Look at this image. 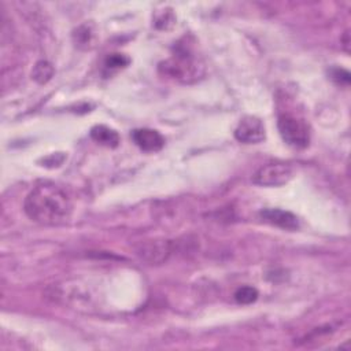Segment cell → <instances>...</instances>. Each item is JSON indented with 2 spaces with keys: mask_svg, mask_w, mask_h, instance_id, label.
Here are the masks:
<instances>
[{
  "mask_svg": "<svg viewBox=\"0 0 351 351\" xmlns=\"http://www.w3.org/2000/svg\"><path fill=\"white\" fill-rule=\"evenodd\" d=\"M67 193L51 182L36 185L25 199V214L41 225H62L71 215Z\"/></svg>",
  "mask_w": 351,
  "mask_h": 351,
  "instance_id": "obj_1",
  "label": "cell"
},
{
  "mask_svg": "<svg viewBox=\"0 0 351 351\" xmlns=\"http://www.w3.org/2000/svg\"><path fill=\"white\" fill-rule=\"evenodd\" d=\"M159 71L163 75H169L180 82L191 84L202 78L204 74V66L186 49L177 51L173 58L159 64Z\"/></svg>",
  "mask_w": 351,
  "mask_h": 351,
  "instance_id": "obj_2",
  "label": "cell"
},
{
  "mask_svg": "<svg viewBox=\"0 0 351 351\" xmlns=\"http://www.w3.org/2000/svg\"><path fill=\"white\" fill-rule=\"evenodd\" d=\"M278 132L282 140L295 148H304L310 141V132L307 123L293 114H280L277 121Z\"/></svg>",
  "mask_w": 351,
  "mask_h": 351,
  "instance_id": "obj_3",
  "label": "cell"
},
{
  "mask_svg": "<svg viewBox=\"0 0 351 351\" xmlns=\"http://www.w3.org/2000/svg\"><path fill=\"white\" fill-rule=\"evenodd\" d=\"M293 176V170L287 163H267L261 166L252 176V182L261 186H282Z\"/></svg>",
  "mask_w": 351,
  "mask_h": 351,
  "instance_id": "obj_4",
  "label": "cell"
},
{
  "mask_svg": "<svg viewBox=\"0 0 351 351\" xmlns=\"http://www.w3.org/2000/svg\"><path fill=\"white\" fill-rule=\"evenodd\" d=\"M136 254L149 265L165 263L171 254V244L169 240L154 239L144 240L134 245Z\"/></svg>",
  "mask_w": 351,
  "mask_h": 351,
  "instance_id": "obj_5",
  "label": "cell"
},
{
  "mask_svg": "<svg viewBox=\"0 0 351 351\" xmlns=\"http://www.w3.org/2000/svg\"><path fill=\"white\" fill-rule=\"evenodd\" d=\"M234 137L237 141L244 144H258L265 140L266 129L258 117L245 115L240 119L234 129Z\"/></svg>",
  "mask_w": 351,
  "mask_h": 351,
  "instance_id": "obj_6",
  "label": "cell"
},
{
  "mask_svg": "<svg viewBox=\"0 0 351 351\" xmlns=\"http://www.w3.org/2000/svg\"><path fill=\"white\" fill-rule=\"evenodd\" d=\"M259 217L262 221L284 230H296L299 228L298 217L282 208H265L259 213Z\"/></svg>",
  "mask_w": 351,
  "mask_h": 351,
  "instance_id": "obj_7",
  "label": "cell"
},
{
  "mask_svg": "<svg viewBox=\"0 0 351 351\" xmlns=\"http://www.w3.org/2000/svg\"><path fill=\"white\" fill-rule=\"evenodd\" d=\"M132 138L134 144L145 152L159 151L165 145L163 136L155 129H148V128L136 129L132 132Z\"/></svg>",
  "mask_w": 351,
  "mask_h": 351,
  "instance_id": "obj_8",
  "label": "cell"
},
{
  "mask_svg": "<svg viewBox=\"0 0 351 351\" xmlns=\"http://www.w3.org/2000/svg\"><path fill=\"white\" fill-rule=\"evenodd\" d=\"M96 40L97 34L92 23H82L73 32V41L75 47L81 49H90L92 47H95Z\"/></svg>",
  "mask_w": 351,
  "mask_h": 351,
  "instance_id": "obj_9",
  "label": "cell"
},
{
  "mask_svg": "<svg viewBox=\"0 0 351 351\" xmlns=\"http://www.w3.org/2000/svg\"><path fill=\"white\" fill-rule=\"evenodd\" d=\"M90 137L97 144L108 148H115L119 144V134L106 125H95L90 129Z\"/></svg>",
  "mask_w": 351,
  "mask_h": 351,
  "instance_id": "obj_10",
  "label": "cell"
},
{
  "mask_svg": "<svg viewBox=\"0 0 351 351\" xmlns=\"http://www.w3.org/2000/svg\"><path fill=\"white\" fill-rule=\"evenodd\" d=\"M55 73L53 66L48 60H38L32 70V78L38 84H47Z\"/></svg>",
  "mask_w": 351,
  "mask_h": 351,
  "instance_id": "obj_11",
  "label": "cell"
},
{
  "mask_svg": "<svg viewBox=\"0 0 351 351\" xmlns=\"http://www.w3.org/2000/svg\"><path fill=\"white\" fill-rule=\"evenodd\" d=\"M258 291L256 288L251 285H244L236 289L234 292V300L240 304H251L258 299Z\"/></svg>",
  "mask_w": 351,
  "mask_h": 351,
  "instance_id": "obj_12",
  "label": "cell"
},
{
  "mask_svg": "<svg viewBox=\"0 0 351 351\" xmlns=\"http://www.w3.org/2000/svg\"><path fill=\"white\" fill-rule=\"evenodd\" d=\"M176 23V16L170 8H165L162 11H158L154 18V25L158 29H170Z\"/></svg>",
  "mask_w": 351,
  "mask_h": 351,
  "instance_id": "obj_13",
  "label": "cell"
},
{
  "mask_svg": "<svg viewBox=\"0 0 351 351\" xmlns=\"http://www.w3.org/2000/svg\"><path fill=\"white\" fill-rule=\"evenodd\" d=\"M129 62H130V59L128 56H125L123 53H111L106 58L104 67L107 70H119V69L128 66Z\"/></svg>",
  "mask_w": 351,
  "mask_h": 351,
  "instance_id": "obj_14",
  "label": "cell"
},
{
  "mask_svg": "<svg viewBox=\"0 0 351 351\" xmlns=\"http://www.w3.org/2000/svg\"><path fill=\"white\" fill-rule=\"evenodd\" d=\"M332 78L335 81H337L339 84H346L347 85L350 82V73L343 70V69H335L332 71Z\"/></svg>",
  "mask_w": 351,
  "mask_h": 351,
  "instance_id": "obj_15",
  "label": "cell"
}]
</instances>
